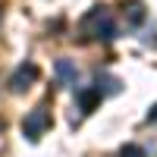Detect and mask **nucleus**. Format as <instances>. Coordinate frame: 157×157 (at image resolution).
I'll use <instances>...</instances> for the list:
<instances>
[{
    "mask_svg": "<svg viewBox=\"0 0 157 157\" xmlns=\"http://www.w3.org/2000/svg\"><path fill=\"white\" fill-rule=\"evenodd\" d=\"M0 132H3V120H0Z\"/></svg>",
    "mask_w": 157,
    "mask_h": 157,
    "instance_id": "9",
    "label": "nucleus"
},
{
    "mask_svg": "<svg viewBox=\"0 0 157 157\" xmlns=\"http://www.w3.org/2000/svg\"><path fill=\"white\" fill-rule=\"evenodd\" d=\"M148 120H154V123H157V104L151 107V113H148Z\"/></svg>",
    "mask_w": 157,
    "mask_h": 157,
    "instance_id": "8",
    "label": "nucleus"
},
{
    "mask_svg": "<svg viewBox=\"0 0 157 157\" xmlns=\"http://www.w3.org/2000/svg\"><path fill=\"white\" fill-rule=\"evenodd\" d=\"M57 72H60V78H63L66 85H75V82H78V69L72 66L69 60H57Z\"/></svg>",
    "mask_w": 157,
    "mask_h": 157,
    "instance_id": "6",
    "label": "nucleus"
},
{
    "mask_svg": "<svg viewBox=\"0 0 157 157\" xmlns=\"http://www.w3.org/2000/svg\"><path fill=\"white\" fill-rule=\"evenodd\" d=\"M120 10H123V16H126L129 25H141L145 22V3H141V0H126Z\"/></svg>",
    "mask_w": 157,
    "mask_h": 157,
    "instance_id": "4",
    "label": "nucleus"
},
{
    "mask_svg": "<svg viewBox=\"0 0 157 157\" xmlns=\"http://www.w3.org/2000/svg\"><path fill=\"white\" fill-rule=\"evenodd\" d=\"M38 75H41L38 63H22V66L10 75V88L16 91V94H22V91H29V88L38 82Z\"/></svg>",
    "mask_w": 157,
    "mask_h": 157,
    "instance_id": "3",
    "label": "nucleus"
},
{
    "mask_svg": "<svg viewBox=\"0 0 157 157\" xmlns=\"http://www.w3.org/2000/svg\"><path fill=\"white\" fill-rule=\"evenodd\" d=\"M82 29H85V35L101 38V41H110V38L116 35V25H113V19H110L107 6H94V10H91L88 16H85Z\"/></svg>",
    "mask_w": 157,
    "mask_h": 157,
    "instance_id": "1",
    "label": "nucleus"
},
{
    "mask_svg": "<svg viewBox=\"0 0 157 157\" xmlns=\"http://www.w3.org/2000/svg\"><path fill=\"white\" fill-rule=\"evenodd\" d=\"M47 129H50V113H47L44 107H35L32 113H25V120H22V135L29 138V141H38Z\"/></svg>",
    "mask_w": 157,
    "mask_h": 157,
    "instance_id": "2",
    "label": "nucleus"
},
{
    "mask_svg": "<svg viewBox=\"0 0 157 157\" xmlns=\"http://www.w3.org/2000/svg\"><path fill=\"white\" fill-rule=\"evenodd\" d=\"M98 104H101V91L98 88H82L78 91V107H82V113L98 110Z\"/></svg>",
    "mask_w": 157,
    "mask_h": 157,
    "instance_id": "5",
    "label": "nucleus"
},
{
    "mask_svg": "<svg viewBox=\"0 0 157 157\" xmlns=\"http://www.w3.org/2000/svg\"><path fill=\"white\" fill-rule=\"evenodd\" d=\"M120 157H145V148H138V145H123V148H120Z\"/></svg>",
    "mask_w": 157,
    "mask_h": 157,
    "instance_id": "7",
    "label": "nucleus"
}]
</instances>
